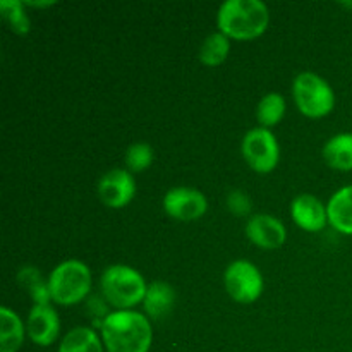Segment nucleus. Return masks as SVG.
<instances>
[{"instance_id": "nucleus-1", "label": "nucleus", "mask_w": 352, "mask_h": 352, "mask_svg": "<svg viewBox=\"0 0 352 352\" xmlns=\"http://www.w3.org/2000/svg\"><path fill=\"white\" fill-rule=\"evenodd\" d=\"M100 330L107 352H148L153 342L150 318L133 309L110 313Z\"/></svg>"}, {"instance_id": "nucleus-2", "label": "nucleus", "mask_w": 352, "mask_h": 352, "mask_svg": "<svg viewBox=\"0 0 352 352\" xmlns=\"http://www.w3.org/2000/svg\"><path fill=\"white\" fill-rule=\"evenodd\" d=\"M270 12L261 0H227L217 14L220 33L232 40H254L267 31Z\"/></svg>"}, {"instance_id": "nucleus-3", "label": "nucleus", "mask_w": 352, "mask_h": 352, "mask_svg": "<svg viewBox=\"0 0 352 352\" xmlns=\"http://www.w3.org/2000/svg\"><path fill=\"white\" fill-rule=\"evenodd\" d=\"M103 299L117 311L131 309L144 301L146 282L143 275L127 265H112L105 268L100 278Z\"/></svg>"}, {"instance_id": "nucleus-4", "label": "nucleus", "mask_w": 352, "mask_h": 352, "mask_svg": "<svg viewBox=\"0 0 352 352\" xmlns=\"http://www.w3.org/2000/svg\"><path fill=\"white\" fill-rule=\"evenodd\" d=\"M52 301L60 306H74L85 301L91 291V272L79 260H65L48 277Z\"/></svg>"}, {"instance_id": "nucleus-5", "label": "nucleus", "mask_w": 352, "mask_h": 352, "mask_svg": "<svg viewBox=\"0 0 352 352\" xmlns=\"http://www.w3.org/2000/svg\"><path fill=\"white\" fill-rule=\"evenodd\" d=\"M292 96L299 112L309 119L329 116L336 107L332 86L315 72H301L292 82Z\"/></svg>"}, {"instance_id": "nucleus-6", "label": "nucleus", "mask_w": 352, "mask_h": 352, "mask_svg": "<svg viewBox=\"0 0 352 352\" xmlns=\"http://www.w3.org/2000/svg\"><path fill=\"white\" fill-rule=\"evenodd\" d=\"M241 151L248 165L260 174L272 172L280 160V146L277 138L267 127H254L248 131L246 136L243 138Z\"/></svg>"}, {"instance_id": "nucleus-7", "label": "nucleus", "mask_w": 352, "mask_h": 352, "mask_svg": "<svg viewBox=\"0 0 352 352\" xmlns=\"http://www.w3.org/2000/svg\"><path fill=\"white\" fill-rule=\"evenodd\" d=\"M223 284L230 298L241 305H251L263 294V275L256 265L248 260H236L227 267Z\"/></svg>"}, {"instance_id": "nucleus-8", "label": "nucleus", "mask_w": 352, "mask_h": 352, "mask_svg": "<svg viewBox=\"0 0 352 352\" xmlns=\"http://www.w3.org/2000/svg\"><path fill=\"white\" fill-rule=\"evenodd\" d=\"M164 210L179 222H192L201 219L208 210V199L199 189L179 186L168 189L164 198Z\"/></svg>"}, {"instance_id": "nucleus-9", "label": "nucleus", "mask_w": 352, "mask_h": 352, "mask_svg": "<svg viewBox=\"0 0 352 352\" xmlns=\"http://www.w3.org/2000/svg\"><path fill=\"white\" fill-rule=\"evenodd\" d=\"M98 196L109 208H124L136 196V181L126 168H112L98 182Z\"/></svg>"}, {"instance_id": "nucleus-10", "label": "nucleus", "mask_w": 352, "mask_h": 352, "mask_svg": "<svg viewBox=\"0 0 352 352\" xmlns=\"http://www.w3.org/2000/svg\"><path fill=\"white\" fill-rule=\"evenodd\" d=\"M246 236L253 244L261 250H278L287 241L285 226L274 215L258 213L246 223Z\"/></svg>"}, {"instance_id": "nucleus-11", "label": "nucleus", "mask_w": 352, "mask_h": 352, "mask_svg": "<svg viewBox=\"0 0 352 352\" xmlns=\"http://www.w3.org/2000/svg\"><path fill=\"white\" fill-rule=\"evenodd\" d=\"M60 333V320L50 305H34L28 316V337L36 346L48 347Z\"/></svg>"}, {"instance_id": "nucleus-12", "label": "nucleus", "mask_w": 352, "mask_h": 352, "mask_svg": "<svg viewBox=\"0 0 352 352\" xmlns=\"http://www.w3.org/2000/svg\"><path fill=\"white\" fill-rule=\"evenodd\" d=\"M291 215L296 226L306 232H320L329 223L327 205H323L316 196L306 192L296 196L291 205Z\"/></svg>"}, {"instance_id": "nucleus-13", "label": "nucleus", "mask_w": 352, "mask_h": 352, "mask_svg": "<svg viewBox=\"0 0 352 352\" xmlns=\"http://www.w3.org/2000/svg\"><path fill=\"white\" fill-rule=\"evenodd\" d=\"M329 223L340 234L352 236V186H344L333 192L327 205Z\"/></svg>"}, {"instance_id": "nucleus-14", "label": "nucleus", "mask_w": 352, "mask_h": 352, "mask_svg": "<svg viewBox=\"0 0 352 352\" xmlns=\"http://www.w3.org/2000/svg\"><path fill=\"white\" fill-rule=\"evenodd\" d=\"M175 302V291L170 284L167 282H151L146 289V296H144V311H146L148 318L151 320H162L165 316L170 315L172 308Z\"/></svg>"}, {"instance_id": "nucleus-15", "label": "nucleus", "mask_w": 352, "mask_h": 352, "mask_svg": "<svg viewBox=\"0 0 352 352\" xmlns=\"http://www.w3.org/2000/svg\"><path fill=\"white\" fill-rule=\"evenodd\" d=\"M23 320L16 311L2 306L0 308V352H17L24 342Z\"/></svg>"}, {"instance_id": "nucleus-16", "label": "nucleus", "mask_w": 352, "mask_h": 352, "mask_svg": "<svg viewBox=\"0 0 352 352\" xmlns=\"http://www.w3.org/2000/svg\"><path fill=\"white\" fill-rule=\"evenodd\" d=\"M323 158L336 170H352V133H340L330 138L323 146Z\"/></svg>"}, {"instance_id": "nucleus-17", "label": "nucleus", "mask_w": 352, "mask_h": 352, "mask_svg": "<svg viewBox=\"0 0 352 352\" xmlns=\"http://www.w3.org/2000/svg\"><path fill=\"white\" fill-rule=\"evenodd\" d=\"M102 337L88 327H76L62 339L58 352H103Z\"/></svg>"}, {"instance_id": "nucleus-18", "label": "nucleus", "mask_w": 352, "mask_h": 352, "mask_svg": "<svg viewBox=\"0 0 352 352\" xmlns=\"http://www.w3.org/2000/svg\"><path fill=\"white\" fill-rule=\"evenodd\" d=\"M230 52V38H227L226 34L217 31L206 36V40L203 41L201 48H199V60L203 65H208V67H217V65L223 64L226 58L229 57Z\"/></svg>"}, {"instance_id": "nucleus-19", "label": "nucleus", "mask_w": 352, "mask_h": 352, "mask_svg": "<svg viewBox=\"0 0 352 352\" xmlns=\"http://www.w3.org/2000/svg\"><path fill=\"white\" fill-rule=\"evenodd\" d=\"M17 282L30 292L34 305H50L52 296L48 280L41 277V272L34 267H23L17 274Z\"/></svg>"}, {"instance_id": "nucleus-20", "label": "nucleus", "mask_w": 352, "mask_h": 352, "mask_svg": "<svg viewBox=\"0 0 352 352\" xmlns=\"http://www.w3.org/2000/svg\"><path fill=\"white\" fill-rule=\"evenodd\" d=\"M285 98L280 93H267L263 98L260 100L256 109V119L261 124V127H270L277 126L285 116Z\"/></svg>"}, {"instance_id": "nucleus-21", "label": "nucleus", "mask_w": 352, "mask_h": 352, "mask_svg": "<svg viewBox=\"0 0 352 352\" xmlns=\"http://www.w3.org/2000/svg\"><path fill=\"white\" fill-rule=\"evenodd\" d=\"M26 3L19 0H2L0 2V12L7 21L10 30L17 34H28L31 30V21L26 14Z\"/></svg>"}, {"instance_id": "nucleus-22", "label": "nucleus", "mask_w": 352, "mask_h": 352, "mask_svg": "<svg viewBox=\"0 0 352 352\" xmlns=\"http://www.w3.org/2000/svg\"><path fill=\"white\" fill-rule=\"evenodd\" d=\"M126 165L129 172H143L153 162V148L148 143H133L126 151Z\"/></svg>"}, {"instance_id": "nucleus-23", "label": "nucleus", "mask_w": 352, "mask_h": 352, "mask_svg": "<svg viewBox=\"0 0 352 352\" xmlns=\"http://www.w3.org/2000/svg\"><path fill=\"white\" fill-rule=\"evenodd\" d=\"M227 206H229V210L234 215L244 217L251 212L253 203H251L250 196L244 195L243 191H232L227 196Z\"/></svg>"}, {"instance_id": "nucleus-24", "label": "nucleus", "mask_w": 352, "mask_h": 352, "mask_svg": "<svg viewBox=\"0 0 352 352\" xmlns=\"http://www.w3.org/2000/svg\"><path fill=\"white\" fill-rule=\"evenodd\" d=\"M107 305H109V302L103 301V299H100V298H96V296L95 298L89 299L88 308H89V311H91V316H95V318L96 316H100L103 322V320L110 315V313H107Z\"/></svg>"}, {"instance_id": "nucleus-25", "label": "nucleus", "mask_w": 352, "mask_h": 352, "mask_svg": "<svg viewBox=\"0 0 352 352\" xmlns=\"http://www.w3.org/2000/svg\"><path fill=\"white\" fill-rule=\"evenodd\" d=\"M26 6H33V7H48L54 6V2H24Z\"/></svg>"}]
</instances>
